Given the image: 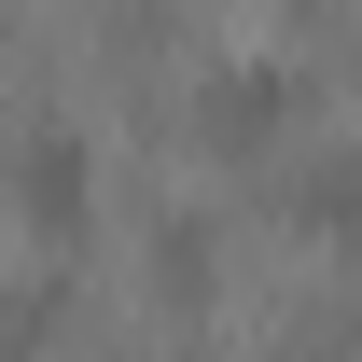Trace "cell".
<instances>
[{
  "label": "cell",
  "mask_w": 362,
  "mask_h": 362,
  "mask_svg": "<svg viewBox=\"0 0 362 362\" xmlns=\"http://www.w3.org/2000/svg\"><path fill=\"white\" fill-rule=\"evenodd\" d=\"M307 112H320V84L293 56H223V70L195 84V139H209V153H279Z\"/></svg>",
  "instance_id": "cell-1"
},
{
  "label": "cell",
  "mask_w": 362,
  "mask_h": 362,
  "mask_svg": "<svg viewBox=\"0 0 362 362\" xmlns=\"http://www.w3.org/2000/svg\"><path fill=\"white\" fill-rule=\"evenodd\" d=\"M14 223L42 237L56 265L98 237V153H84V126H28L14 139Z\"/></svg>",
  "instance_id": "cell-2"
},
{
  "label": "cell",
  "mask_w": 362,
  "mask_h": 362,
  "mask_svg": "<svg viewBox=\"0 0 362 362\" xmlns=\"http://www.w3.org/2000/svg\"><path fill=\"white\" fill-rule=\"evenodd\" d=\"M279 209H293V237H334V251H362V153H307V168L279 181Z\"/></svg>",
  "instance_id": "cell-3"
},
{
  "label": "cell",
  "mask_w": 362,
  "mask_h": 362,
  "mask_svg": "<svg viewBox=\"0 0 362 362\" xmlns=\"http://www.w3.org/2000/svg\"><path fill=\"white\" fill-rule=\"evenodd\" d=\"M153 293L168 307H209V223H153Z\"/></svg>",
  "instance_id": "cell-4"
},
{
  "label": "cell",
  "mask_w": 362,
  "mask_h": 362,
  "mask_svg": "<svg viewBox=\"0 0 362 362\" xmlns=\"http://www.w3.org/2000/svg\"><path fill=\"white\" fill-rule=\"evenodd\" d=\"M279 14H320V0H279Z\"/></svg>",
  "instance_id": "cell-5"
}]
</instances>
